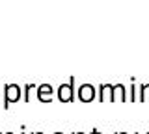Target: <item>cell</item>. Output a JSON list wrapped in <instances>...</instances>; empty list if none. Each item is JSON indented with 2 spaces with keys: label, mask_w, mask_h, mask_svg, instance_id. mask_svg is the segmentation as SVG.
<instances>
[{
  "label": "cell",
  "mask_w": 149,
  "mask_h": 134,
  "mask_svg": "<svg viewBox=\"0 0 149 134\" xmlns=\"http://www.w3.org/2000/svg\"><path fill=\"white\" fill-rule=\"evenodd\" d=\"M80 95H82V99L90 101V99H91V95H93V90H91L90 86H84L82 90H80Z\"/></svg>",
  "instance_id": "6da1fadb"
}]
</instances>
